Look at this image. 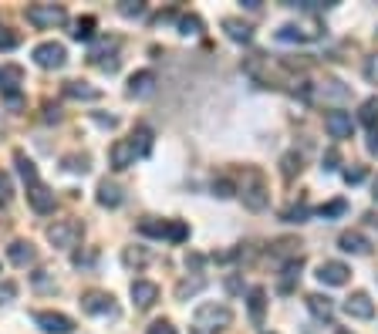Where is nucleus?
Masks as SVG:
<instances>
[{
    "instance_id": "23",
    "label": "nucleus",
    "mask_w": 378,
    "mask_h": 334,
    "mask_svg": "<svg viewBox=\"0 0 378 334\" xmlns=\"http://www.w3.org/2000/svg\"><path fill=\"white\" fill-rule=\"evenodd\" d=\"M132 149H135V159H146V155L152 152V129H146V125H139V129L132 132Z\"/></svg>"
},
{
    "instance_id": "29",
    "label": "nucleus",
    "mask_w": 378,
    "mask_h": 334,
    "mask_svg": "<svg viewBox=\"0 0 378 334\" xmlns=\"http://www.w3.org/2000/svg\"><path fill=\"white\" fill-rule=\"evenodd\" d=\"M95 27H98V21H95V17H78L75 30H71V37H75V41H92V37H95Z\"/></svg>"
},
{
    "instance_id": "33",
    "label": "nucleus",
    "mask_w": 378,
    "mask_h": 334,
    "mask_svg": "<svg viewBox=\"0 0 378 334\" xmlns=\"http://www.w3.org/2000/svg\"><path fill=\"white\" fill-rule=\"evenodd\" d=\"M179 34H186V37H200V34H203V21L196 17V14L179 17Z\"/></svg>"
},
{
    "instance_id": "47",
    "label": "nucleus",
    "mask_w": 378,
    "mask_h": 334,
    "mask_svg": "<svg viewBox=\"0 0 378 334\" xmlns=\"http://www.w3.org/2000/svg\"><path fill=\"white\" fill-rule=\"evenodd\" d=\"M365 78H368L372 85H378V54H372V58L365 61Z\"/></svg>"
},
{
    "instance_id": "26",
    "label": "nucleus",
    "mask_w": 378,
    "mask_h": 334,
    "mask_svg": "<svg viewBox=\"0 0 378 334\" xmlns=\"http://www.w3.org/2000/svg\"><path fill=\"white\" fill-rule=\"evenodd\" d=\"M14 162H17V173H21V179L27 182V186H34V182H41L37 179V166H34V159H27L21 149L14 152Z\"/></svg>"
},
{
    "instance_id": "40",
    "label": "nucleus",
    "mask_w": 378,
    "mask_h": 334,
    "mask_svg": "<svg viewBox=\"0 0 378 334\" xmlns=\"http://www.w3.org/2000/svg\"><path fill=\"white\" fill-rule=\"evenodd\" d=\"M122 260H126V267H142V263L149 260V254H146V250H132V247H128L126 254H122Z\"/></svg>"
},
{
    "instance_id": "19",
    "label": "nucleus",
    "mask_w": 378,
    "mask_h": 334,
    "mask_svg": "<svg viewBox=\"0 0 378 334\" xmlns=\"http://www.w3.org/2000/svg\"><path fill=\"white\" fill-rule=\"evenodd\" d=\"M65 95L75 98V102H98L101 98V91L92 88L88 81H68V85H65Z\"/></svg>"
},
{
    "instance_id": "18",
    "label": "nucleus",
    "mask_w": 378,
    "mask_h": 334,
    "mask_svg": "<svg viewBox=\"0 0 378 334\" xmlns=\"http://www.w3.org/2000/svg\"><path fill=\"white\" fill-rule=\"evenodd\" d=\"M152 91H155V75L152 71H135L128 78V95L132 98H149Z\"/></svg>"
},
{
    "instance_id": "45",
    "label": "nucleus",
    "mask_w": 378,
    "mask_h": 334,
    "mask_svg": "<svg viewBox=\"0 0 378 334\" xmlns=\"http://www.w3.org/2000/svg\"><path fill=\"white\" fill-rule=\"evenodd\" d=\"M321 162H325V166H321L325 173H334V169H338V162H341V155H338V149H328V152H325V159H321Z\"/></svg>"
},
{
    "instance_id": "48",
    "label": "nucleus",
    "mask_w": 378,
    "mask_h": 334,
    "mask_svg": "<svg viewBox=\"0 0 378 334\" xmlns=\"http://www.w3.org/2000/svg\"><path fill=\"white\" fill-rule=\"evenodd\" d=\"M58 118H61V112L54 105H44V122H58Z\"/></svg>"
},
{
    "instance_id": "30",
    "label": "nucleus",
    "mask_w": 378,
    "mask_h": 334,
    "mask_svg": "<svg viewBox=\"0 0 378 334\" xmlns=\"http://www.w3.org/2000/svg\"><path fill=\"white\" fill-rule=\"evenodd\" d=\"M169 230V220H155V216H146L142 223H139V233L142 236H166Z\"/></svg>"
},
{
    "instance_id": "2",
    "label": "nucleus",
    "mask_w": 378,
    "mask_h": 334,
    "mask_svg": "<svg viewBox=\"0 0 378 334\" xmlns=\"http://www.w3.org/2000/svg\"><path fill=\"white\" fill-rule=\"evenodd\" d=\"M68 21V10L61 3H31L27 7V24L37 27V30H51V27H61Z\"/></svg>"
},
{
    "instance_id": "3",
    "label": "nucleus",
    "mask_w": 378,
    "mask_h": 334,
    "mask_svg": "<svg viewBox=\"0 0 378 334\" xmlns=\"http://www.w3.org/2000/svg\"><path fill=\"white\" fill-rule=\"evenodd\" d=\"M240 200H243V206L247 209H253V213H260V209H267V186H264V176L257 173V169H250L247 176H243V186H240Z\"/></svg>"
},
{
    "instance_id": "50",
    "label": "nucleus",
    "mask_w": 378,
    "mask_h": 334,
    "mask_svg": "<svg viewBox=\"0 0 378 334\" xmlns=\"http://www.w3.org/2000/svg\"><path fill=\"white\" fill-rule=\"evenodd\" d=\"M368 152H372V155H378V129L372 132V135H368Z\"/></svg>"
},
{
    "instance_id": "36",
    "label": "nucleus",
    "mask_w": 378,
    "mask_h": 334,
    "mask_svg": "<svg viewBox=\"0 0 378 334\" xmlns=\"http://www.w3.org/2000/svg\"><path fill=\"white\" fill-rule=\"evenodd\" d=\"M345 209H348L345 200H331V203H325L321 209H318V216H321V220H334V216H341Z\"/></svg>"
},
{
    "instance_id": "27",
    "label": "nucleus",
    "mask_w": 378,
    "mask_h": 334,
    "mask_svg": "<svg viewBox=\"0 0 378 334\" xmlns=\"http://www.w3.org/2000/svg\"><path fill=\"white\" fill-rule=\"evenodd\" d=\"M203 287H206V277H182V281L176 283V297L179 301H186V297H193V294H200Z\"/></svg>"
},
{
    "instance_id": "52",
    "label": "nucleus",
    "mask_w": 378,
    "mask_h": 334,
    "mask_svg": "<svg viewBox=\"0 0 378 334\" xmlns=\"http://www.w3.org/2000/svg\"><path fill=\"white\" fill-rule=\"evenodd\" d=\"M372 196H375V203H378V176H375V182H372Z\"/></svg>"
},
{
    "instance_id": "12",
    "label": "nucleus",
    "mask_w": 378,
    "mask_h": 334,
    "mask_svg": "<svg viewBox=\"0 0 378 334\" xmlns=\"http://www.w3.org/2000/svg\"><path fill=\"white\" fill-rule=\"evenodd\" d=\"M21 78H24V71H21L17 64H3V68H0V91L7 95V102L10 105H21V95H17Z\"/></svg>"
},
{
    "instance_id": "15",
    "label": "nucleus",
    "mask_w": 378,
    "mask_h": 334,
    "mask_svg": "<svg viewBox=\"0 0 378 334\" xmlns=\"http://www.w3.org/2000/svg\"><path fill=\"white\" fill-rule=\"evenodd\" d=\"M108 159H112V169H128V166H135V149H132V142L128 139H119V142H112V149H108Z\"/></svg>"
},
{
    "instance_id": "35",
    "label": "nucleus",
    "mask_w": 378,
    "mask_h": 334,
    "mask_svg": "<svg viewBox=\"0 0 378 334\" xmlns=\"http://www.w3.org/2000/svg\"><path fill=\"white\" fill-rule=\"evenodd\" d=\"M307 216H311V209H307V203L291 206V209H284V213H280V220H284V223H304Z\"/></svg>"
},
{
    "instance_id": "13",
    "label": "nucleus",
    "mask_w": 378,
    "mask_h": 334,
    "mask_svg": "<svg viewBox=\"0 0 378 334\" xmlns=\"http://www.w3.org/2000/svg\"><path fill=\"white\" fill-rule=\"evenodd\" d=\"M345 314H348V317H358V321H368V317H375V301H372L368 294L354 290L352 297L345 301Z\"/></svg>"
},
{
    "instance_id": "28",
    "label": "nucleus",
    "mask_w": 378,
    "mask_h": 334,
    "mask_svg": "<svg viewBox=\"0 0 378 334\" xmlns=\"http://www.w3.org/2000/svg\"><path fill=\"white\" fill-rule=\"evenodd\" d=\"M358 122H361V125H368L372 132L378 129V95L361 105V112H358Z\"/></svg>"
},
{
    "instance_id": "53",
    "label": "nucleus",
    "mask_w": 378,
    "mask_h": 334,
    "mask_svg": "<svg viewBox=\"0 0 378 334\" xmlns=\"http://www.w3.org/2000/svg\"><path fill=\"white\" fill-rule=\"evenodd\" d=\"M334 334H352V331H345V328H341V331H334Z\"/></svg>"
},
{
    "instance_id": "49",
    "label": "nucleus",
    "mask_w": 378,
    "mask_h": 334,
    "mask_svg": "<svg viewBox=\"0 0 378 334\" xmlns=\"http://www.w3.org/2000/svg\"><path fill=\"white\" fill-rule=\"evenodd\" d=\"M95 122H98V125H108V129L119 125V118H112V115H108V118H105V115H95Z\"/></svg>"
},
{
    "instance_id": "54",
    "label": "nucleus",
    "mask_w": 378,
    "mask_h": 334,
    "mask_svg": "<svg viewBox=\"0 0 378 334\" xmlns=\"http://www.w3.org/2000/svg\"><path fill=\"white\" fill-rule=\"evenodd\" d=\"M372 223H378V220H372Z\"/></svg>"
},
{
    "instance_id": "42",
    "label": "nucleus",
    "mask_w": 378,
    "mask_h": 334,
    "mask_svg": "<svg viewBox=\"0 0 378 334\" xmlns=\"http://www.w3.org/2000/svg\"><path fill=\"white\" fill-rule=\"evenodd\" d=\"M10 196H14V186H10V176L7 173H0V206L10 203Z\"/></svg>"
},
{
    "instance_id": "9",
    "label": "nucleus",
    "mask_w": 378,
    "mask_h": 334,
    "mask_svg": "<svg viewBox=\"0 0 378 334\" xmlns=\"http://www.w3.org/2000/svg\"><path fill=\"white\" fill-rule=\"evenodd\" d=\"M348 277H352V270L341 260H325L318 267V281L325 283V287H341V283H348Z\"/></svg>"
},
{
    "instance_id": "17",
    "label": "nucleus",
    "mask_w": 378,
    "mask_h": 334,
    "mask_svg": "<svg viewBox=\"0 0 378 334\" xmlns=\"http://www.w3.org/2000/svg\"><path fill=\"white\" fill-rule=\"evenodd\" d=\"M338 247L345 250V254H354V257H365L368 250H372V243L361 236L358 230H345L341 236H338Z\"/></svg>"
},
{
    "instance_id": "32",
    "label": "nucleus",
    "mask_w": 378,
    "mask_h": 334,
    "mask_svg": "<svg viewBox=\"0 0 378 334\" xmlns=\"http://www.w3.org/2000/svg\"><path fill=\"white\" fill-rule=\"evenodd\" d=\"M301 267H304L301 257H291L287 263H284V283H280V290H291V283L301 277Z\"/></svg>"
},
{
    "instance_id": "21",
    "label": "nucleus",
    "mask_w": 378,
    "mask_h": 334,
    "mask_svg": "<svg viewBox=\"0 0 378 334\" xmlns=\"http://www.w3.org/2000/svg\"><path fill=\"white\" fill-rule=\"evenodd\" d=\"M7 260H10V263H17V267L34 263V243H27V240H14V243L7 247Z\"/></svg>"
},
{
    "instance_id": "4",
    "label": "nucleus",
    "mask_w": 378,
    "mask_h": 334,
    "mask_svg": "<svg viewBox=\"0 0 378 334\" xmlns=\"http://www.w3.org/2000/svg\"><path fill=\"white\" fill-rule=\"evenodd\" d=\"M81 233H85V227L78 220H54L48 227V240L58 250H71V247H78Z\"/></svg>"
},
{
    "instance_id": "8",
    "label": "nucleus",
    "mask_w": 378,
    "mask_h": 334,
    "mask_svg": "<svg viewBox=\"0 0 378 334\" xmlns=\"http://www.w3.org/2000/svg\"><path fill=\"white\" fill-rule=\"evenodd\" d=\"M325 132H328L331 139H352V132H354V122H352V115L348 112H341V108H331L328 115H325Z\"/></svg>"
},
{
    "instance_id": "14",
    "label": "nucleus",
    "mask_w": 378,
    "mask_h": 334,
    "mask_svg": "<svg viewBox=\"0 0 378 334\" xmlns=\"http://www.w3.org/2000/svg\"><path fill=\"white\" fill-rule=\"evenodd\" d=\"M27 203H31L34 213H51L54 209V193L44 182H34V186H27Z\"/></svg>"
},
{
    "instance_id": "31",
    "label": "nucleus",
    "mask_w": 378,
    "mask_h": 334,
    "mask_svg": "<svg viewBox=\"0 0 378 334\" xmlns=\"http://www.w3.org/2000/svg\"><path fill=\"white\" fill-rule=\"evenodd\" d=\"M301 169H304V159L298 152H287L284 159H280V173H284V179H294Z\"/></svg>"
},
{
    "instance_id": "44",
    "label": "nucleus",
    "mask_w": 378,
    "mask_h": 334,
    "mask_svg": "<svg viewBox=\"0 0 378 334\" xmlns=\"http://www.w3.org/2000/svg\"><path fill=\"white\" fill-rule=\"evenodd\" d=\"M146 334H176V328H173V321H152Z\"/></svg>"
},
{
    "instance_id": "34",
    "label": "nucleus",
    "mask_w": 378,
    "mask_h": 334,
    "mask_svg": "<svg viewBox=\"0 0 378 334\" xmlns=\"http://www.w3.org/2000/svg\"><path fill=\"white\" fill-rule=\"evenodd\" d=\"M61 162H65V169H68V173H88V169H92V159H88V155L81 152V155H65V159H61Z\"/></svg>"
},
{
    "instance_id": "41",
    "label": "nucleus",
    "mask_w": 378,
    "mask_h": 334,
    "mask_svg": "<svg viewBox=\"0 0 378 334\" xmlns=\"http://www.w3.org/2000/svg\"><path fill=\"white\" fill-rule=\"evenodd\" d=\"M233 193H237V186H233L230 179H216V182H213V196H220V200H230Z\"/></svg>"
},
{
    "instance_id": "7",
    "label": "nucleus",
    "mask_w": 378,
    "mask_h": 334,
    "mask_svg": "<svg viewBox=\"0 0 378 334\" xmlns=\"http://www.w3.org/2000/svg\"><path fill=\"white\" fill-rule=\"evenodd\" d=\"M34 324L48 334H71L75 331V321L68 314H58V310H37L34 314Z\"/></svg>"
},
{
    "instance_id": "46",
    "label": "nucleus",
    "mask_w": 378,
    "mask_h": 334,
    "mask_svg": "<svg viewBox=\"0 0 378 334\" xmlns=\"http://www.w3.org/2000/svg\"><path fill=\"white\" fill-rule=\"evenodd\" d=\"M14 297H17V283L3 281L0 283V304H7V301H14Z\"/></svg>"
},
{
    "instance_id": "11",
    "label": "nucleus",
    "mask_w": 378,
    "mask_h": 334,
    "mask_svg": "<svg viewBox=\"0 0 378 334\" xmlns=\"http://www.w3.org/2000/svg\"><path fill=\"white\" fill-rule=\"evenodd\" d=\"M348 95H352V88H348V85H341V81H325V85L311 88V102H314V98H321V102L341 105V102H348Z\"/></svg>"
},
{
    "instance_id": "20",
    "label": "nucleus",
    "mask_w": 378,
    "mask_h": 334,
    "mask_svg": "<svg viewBox=\"0 0 378 334\" xmlns=\"http://www.w3.org/2000/svg\"><path fill=\"white\" fill-rule=\"evenodd\" d=\"M307 310L318 317V321H331L334 317V301L325 294H307Z\"/></svg>"
},
{
    "instance_id": "6",
    "label": "nucleus",
    "mask_w": 378,
    "mask_h": 334,
    "mask_svg": "<svg viewBox=\"0 0 378 334\" xmlns=\"http://www.w3.org/2000/svg\"><path fill=\"white\" fill-rule=\"evenodd\" d=\"M81 310L92 314V317H115L119 308H115V297L112 294H101V290H88L81 297Z\"/></svg>"
},
{
    "instance_id": "37",
    "label": "nucleus",
    "mask_w": 378,
    "mask_h": 334,
    "mask_svg": "<svg viewBox=\"0 0 378 334\" xmlns=\"http://www.w3.org/2000/svg\"><path fill=\"white\" fill-rule=\"evenodd\" d=\"M189 236V227L182 223V220H169V230H166V240H173V243H182Z\"/></svg>"
},
{
    "instance_id": "39",
    "label": "nucleus",
    "mask_w": 378,
    "mask_h": 334,
    "mask_svg": "<svg viewBox=\"0 0 378 334\" xmlns=\"http://www.w3.org/2000/svg\"><path fill=\"white\" fill-rule=\"evenodd\" d=\"M119 14L122 17H139V14H146V3L142 0H122L119 3Z\"/></svg>"
},
{
    "instance_id": "38",
    "label": "nucleus",
    "mask_w": 378,
    "mask_h": 334,
    "mask_svg": "<svg viewBox=\"0 0 378 334\" xmlns=\"http://www.w3.org/2000/svg\"><path fill=\"white\" fill-rule=\"evenodd\" d=\"M17 44H21V34L10 27H0V51H14Z\"/></svg>"
},
{
    "instance_id": "10",
    "label": "nucleus",
    "mask_w": 378,
    "mask_h": 334,
    "mask_svg": "<svg viewBox=\"0 0 378 334\" xmlns=\"http://www.w3.org/2000/svg\"><path fill=\"white\" fill-rule=\"evenodd\" d=\"M128 294H132V304L139 310H149L155 301H159V283L152 281H132V287H128Z\"/></svg>"
},
{
    "instance_id": "1",
    "label": "nucleus",
    "mask_w": 378,
    "mask_h": 334,
    "mask_svg": "<svg viewBox=\"0 0 378 334\" xmlns=\"http://www.w3.org/2000/svg\"><path fill=\"white\" fill-rule=\"evenodd\" d=\"M233 324V310L227 304H200L193 314V331L196 334H216L227 331Z\"/></svg>"
},
{
    "instance_id": "22",
    "label": "nucleus",
    "mask_w": 378,
    "mask_h": 334,
    "mask_svg": "<svg viewBox=\"0 0 378 334\" xmlns=\"http://www.w3.org/2000/svg\"><path fill=\"white\" fill-rule=\"evenodd\" d=\"M223 30H227L230 41H237V44H247L253 37V27L247 21H237V17H223Z\"/></svg>"
},
{
    "instance_id": "16",
    "label": "nucleus",
    "mask_w": 378,
    "mask_h": 334,
    "mask_svg": "<svg viewBox=\"0 0 378 334\" xmlns=\"http://www.w3.org/2000/svg\"><path fill=\"white\" fill-rule=\"evenodd\" d=\"M321 30H318V24L311 21V24H284L277 30V41H314Z\"/></svg>"
},
{
    "instance_id": "25",
    "label": "nucleus",
    "mask_w": 378,
    "mask_h": 334,
    "mask_svg": "<svg viewBox=\"0 0 378 334\" xmlns=\"http://www.w3.org/2000/svg\"><path fill=\"white\" fill-rule=\"evenodd\" d=\"M247 304H250V321L260 324V321H264V308H267V290H264V287H253Z\"/></svg>"
},
{
    "instance_id": "51",
    "label": "nucleus",
    "mask_w": 378,
    "mask_h": 334,
    "mask_svg": "<svg viewBox=\"0 0 378 334\" xmlns=\"http://www.w3.org/2000/svg\"><path fill=\"white\" fill-rule=\"evenodd\" d=\"M227 287H230V290H233V294H240V290H243V283L237 281V277H230V281H227Z\"/></svg>"
},
{
    "instance_id": "43",
    "label": "nucleus",
    "mask_w": 378,
    "mask_h": 334,
    "mask_svg": "<svg viewBox=\"0 0 378 334\" xmlns=\"http://www.w3.org/2000/svg\"><path fill=\"white\" fill-rule=\"evenodd\" d=\"M365 176H368V169H365V166L345 169V182H348V186H358V182H365Z\"/></svg>"
},
{
    "instance_id": "5",
    "label": "nucleus",
    "mask_w": 378,
    "mask_h": 334,
    "mask_svg": "<svg viewBox=\"0 0 378 334\" xmlns=\"http://www.w3.org/2000/svg\"><path fill=\"white\" fill-rule=\"evenodd\" d=\"M65 61H68V51H65V44H58V41H44V44H37L34 48V64L37 68H65Z\"/></svg>"
},
{
    "instance_id": "24",
    "label": "nucleus",
    "mask_w": 378,
    "mask_h": 334,
    "mask_svg": "<svg viewBox=\"0 0 378 334\" xmlns=\"http://www.w3.org/2000/svg\"><path fill=\"white\" fill-rule=\"evenodd\" d=\"M122 200H126V196H122V189H119V186H115V182H101L98 186V203L101 206H108V209H115V206H122Z\"/></svg>"
}]
</instances>
